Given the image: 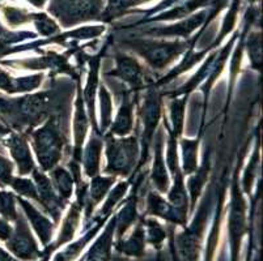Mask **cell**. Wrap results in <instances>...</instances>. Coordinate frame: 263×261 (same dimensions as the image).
Masks as SVG:
<instances>
[{"label": "cell", "instance_id": "6da1fadb", "mask_svg": "<svg viewBox=\"0 0 263 261\" xmlns=\"http://www.w3.org/2000/svg\"><path fill=\"white\" fill-rule=\"evenodd\" d=\"M33 149L37 154L42 171H51L58 166L63 154L66 138L62 131V121L58 115H50L44 126L30 133Z\"/></svg>", "mask_w": 263, "mask_h": 261}, {"label": "cell", "instance_id": "7a4b0ae2", "mask_svg": "<svg viewBox=\"0 0 263 261\" xmlns=\"http://www.w3.org/2000/svg\"><path fill=\"white\" fill-rule=\"evenodd\" d=\"M124 45L144 59L151 68L161 71L166 68L177 56L190 47L189 42H157L147 39L124 41Z\"/></svg>", "mask_w": 263, "mask_h": 261}, {"label": "cell", "instance_id": "3957f363", "mask_svg": "<svg viewBox=\"0 0 263 261\" xmlns=\"http://www.w3.org/2000/svg\"><path fill=\"white\" fill-rule=\"evenodd\" d=\"M211 195H207L198 210L193 224L189 227H185V231L176 236L173 247L176 248V256H178L179 261H198L199 258L202 239L204 234L205 225L209 219L210 203Z\"/></svg>", "mask_w": 263, "mask_h": 261}, {"label": "cell", "instance_id": "277c9868", "mask_svg": "<svg viewBox=\"0 0 263 261\" xmlns=\"http://www.w3.org/2000/svg\"><path fill=\"white\" fill-rule=\"evenodd\" d=\"M139 155V144L135 136L127 138H114L106 135L107 166L105 171L113 176L130 175L135 170Z\"/></svg>", "mask_w": 263, "mask_h": 261}, {"label": "cell", "instance_id": "5b68a950", "mask_svg": "<svg viewBox=\"0 0 263 261\" xmlns=\"http://www.w3.org/2000/svg\"><path fill=\"white\" fill-rule=\"evenodd\" d=\"M102 0H51L49 12L61 21L64 28L83 21L100 20Z\"/></svg>", "mask_w": 263, "mask_h": 261}, {"label": "cell", "instance_id": "8992f818", "mask_svg": "<svg viewBox=\"0 0 263 261\" xmlns=\"http://www.w3.org/2000/svg\"><path fill=\"white\" fill-rule=\"evenodd\" d=\"M161 97L159 92L155 89H148L144 98L142 110H140V118L144 124V131H143L142 137V152H140L139 165L135 167L139 170L144 165H147L148 154H149L151 143L154 141L155 133H156V127L161 118Z\"/></svg>", "mask_w": 263, "mask_h": 261}, {"label": "cell", "instance_id": "52a82bcc", "mask_svg": "<svg viewBox=\"0 0 263 261\" xmlns=\"http://www.w3.org/2000/svg\"><path fill=\"white\" fill-rule=\"evenodd\" d=\"M15 224L16 226L12 231V235L6 242L7 251L21 261H35L41 258L42 251L38 248L26 219L18 214Z\"/></svg>", "mask_w": 263, "mask_h": 261}, {"label": "cell", "instance_id": "ba28073f", "mask_svg": "<svg viewBox=\"0 0 263 261\" xmlns=\"http://www.w3.org/2000/svg\"><path fill=\"white\" fill-rule=\"evenodd\" d=\"M114 59H116V69L110 71L107 76L118 77L128 84L131 92H138L152 83V80L148 77L147 72L138 63L135 57L124 54H117Z\"/></svg>", "mask_w": 263, "mask_h": 261}, {"label": "cell", "instance_id": "9c48e42d", "mask_svg": "<svg viewBox=\"0 0 263 261\" xmlns=\"http://www.w3.org/2000/svg\"><path fill=\"white\" fill-rule=\"evenodd\" d=\"M33 178H34L35 187L38 192V203L42 204L47 213L52 217L55 224H58L61 219V214L63 212L66 203L61 200L49 176L45 174V171H40L38 169H34L32 171Z\"/></svg>", "mask_w": 263, "mask_h": 261}, {"label": "cell", "instance_id": "30bf717a", "mask_svg": "<svg viewBox=\"0 0 263 261\" xmlns=\"http://www.w3.org/2000/svg\"><path fill=\"white\" fill-rule=\"evenodd\" d=\"M72 52L71 50L67 55L54 54L49 52L42 57H35V59H25V61H0V66H11V67H23L25 69H45L49 68L59 73H68L76 80H79V76L75 73V69L72 66L68 64V55Z\"/></svg>", "mask_w": 263, "mask_h": 261}, {"label": "cell", "instance_id": "8fae6325", "mask_svg": "<svg viewBox=\"0 0 263 261\" xmlns=\"http://www.w3.org/2000/svg\"><path fill=\"white\" fill-rule=\"evenodd\" d=\"M2 144L9 150V154L12 155L13 161L17 165L20 175H28L35 169L34 161H33V157L30 154L29 144L26 141V136L24 133L11 131L7 135V137L3 138Z\"/></svg>", "mask_w": 263, "mask_h": 261}, {"label": "cell", "instance_id": "7c38bea8", "mask_svg": "<svg viewBox=\"0 0 263 261\" xmlns=\"http://www.w3.org/2000/svg\"><path fill=\"white\" fill-rule=\"evenodd\" d=\"M145 214L161 217L165 221L182 227H186L187 224V212L176 208L171 203H166V200L156 192H148Z\"/></svg>", "mask_w": 263, "mask_h": 261}, {"label": "cell", "instance_id": "4fadbf2b", "mask_svg": "<svg viewBox=\"0 0 263 261\" xmlns=\"http://www.w3.org/2000/svg\"><path fill=\"white\" fill-rule=\"evenodd\" d=\"M87 111L84 109V99H83V90H81L80 81L78 80V98H76V114L73 121V137H75V147L72 150V164L80 165L83 157V143L88 131Z\"/></svg>", "mask_w": 263, "mask_h": 261}, {"label": "cell", "instance_id": "5bb4252c", "mask_svg": "<svg viewBox=\"0 0 263 261\" xmlns=\"http://www.w3.org/2000/svg\"><path fill=\"white\" fill-rule=\"evenodd\" d=\"M16 201H18L20 207L23 208L24 212H25L26 218L29 219V222L32 224L33 229H34L35 234H37L38 238H40L42 246L46 247L47 244L50 243V240H51L55 225L52 224L47 217H45L44 214H41L30 203L24 200L21 196H17V197H16Z\"/></svg>", "mask_w": 263, "mask_h": 261}, {"label": "cell", "instance_id": "9a60e30c", "mask_svg": "<svg viewBox=\"0 0 263 261\" xmlns=\"http://www.w3.org/2000/svg\"><path fill=\"white\" fill-rule=\"evenodd\" d=\"M155 138V137H154ZM155 159L152 166V183L156 187L160 193H165L169 190L171 182H169L168 171L164 162V131L160 128L155 138Z\"/></svg>", "mask_w": 263, "mask_h": 261}, {"label": "cell", "instance_id": "2e32d148", "mask_svg": "<svg viewBox=\"0 0 263 261\" xmlns=\"http://www.w3.org/2000/svg\"><path fill=\"white\" fill-rule=\"evenodd\" d=\"M145 233L143 219L136 225L134 233L127 239L121 238L113 244L114 250L127 257L140 258L145 255Z\"/></svg>", "mask_w": 263, "mask_h": 261}, {"label": "cell", "instance_id": "e0dca14e", "mask_svg": "<svg viewBox=\"0 0 263 261\" xmlns=\"http://www.w3.org/2000/svg\"><path fill=\"white\" fill-rule=\"evenodd\" d=\"M44 77L45 76L42 73L26 76V77H12L8 72L0 68V90L8 94L32 92L42 84Z\"/></svg>", "mask_w": 263, "mask_h": 261}, {"label": "cell", "instance_id": "ac0fdd59", "mask_svg": "<svg viewBox=\"0 0 263 261\" xmlns=\"http://www.w3.org/2000/svg\"><path fill=\"white\" fill-rule=\"evenodd\" d=\"M136 104V97H131V90H123V101L121 109L117 115L116 122L111 124L110 136H126L134 128V105Z\"/></svg>", "mask_w": 263, "mask_h": 261}, {"label": "cell", "instance_id": "d6986e66", "mask_svg": "<svg viewBox=\"0 0 263 261\" xmlns=\"http://www.w3.org/2000/svg\"><path fill=\"white\" fill-rule=\"evenodd\" d=\"M100 62H101V54L92 56L89 61V76H88V84L87 88L83 92V99L84 104L87 105L88 109V118H89L90 123L93 126V132L101 135L97 128V122H96L95 115V97H96V89L99 85V69H100Z\"/></svg>", "mask_w": 263, "mask_h": 261}, {"label": "cell", "instance_id": "ffe728a7", "mask_svg": "<svg viewBox=\"0 0 263 261\" xmlns=\"http://www.w3.org/2000/svg\"><path fill=\"white\" fill-rule=\"evenodd\" d=\"M105 221H106V218L96 217V218L93 219V224L95 225H93L92 229H90L89 231H87V233L81 236L79 240H76L75 243L70 244V246H67L64 250H62L58 255L52 258V261H75L76 258L81 255V252L84 251V248L92 242V239L100 233V230L104 226Z\"/></svg>", "mask_w": 263, "mask_h": 261}, {"label": "cell", "instance_id": "44dd1931", "mask_svg": "<svg viewBox=\"0 0 263 261\" xmlns=\"http://www.w3.org/2000/svg\"><path fill=\"white\" fill-rule=\"evenodd\" d=\"M207 12H200V13L195 14L193 17H190L189 20L183 21V23H179L177 25L168 26V28H159V29H152V30H148L145 32L147 34L157 35V37H183L187 38L190 35V33L193 30L198 28L199 25H202L203 21L207 17Z\"/></svg>", "mask_w": 263, "mask_h": 261}, {"label": "cell", "instance_id": "7402d4cb", "mask_svg": "<svg viewBox=\"0 0 263 261\" xmlns=\"http://www.w3.org/2000/svg\"><path fill=\"white\" fill-rule=\"evenodd\" d=\"M100 136L101 135L99 133H92L89 143L84 150V157H81L84 171L89 178L97 176L100 171V159H101V152L104 147V141Z\"/></svg>", "mask_w": 263, "mask_h": 261}, {"label": "cell", "instance_id": "603a6c76", "mask_svg": "<svg viewBox=\"0 0 263 261\" xmlns=\"http://www.w3.org/2000/svg\"><path fill=\"white\" fill-rule=\"evenodd\" d=\"M136 196H138V191L134 190L133 196L127 200L126 205L122 208L121 212L118 213V215H116L117 225H116V236L117 240L121 238H123V235L126 234L130 226H133L134 222L138 218V212H136V207H138V200H136Z\"/></svg>", "mask_w": 263, "mask_h": 261}, {"label": "cell", "instance_id": "cb8c5ba5", "mask_svg": "<svg viewBox=\"0 0 263 261\" xmlns=\"http://www.w3.org/2000/svg\"><path fill=\"white\" fill-rule=\"evenodd\" d=\"M49 178L61 200L66 203L72 195L73 183H75L71 172L67 171L64 167L57 166L51 170V174H50Z\"/></svg>", "mask_w": 263, "mask_h": 261}, {"label": "cell", "instance_id": "d4e9b609", "mask_svg": "<svg viewBox=\"0 0 263 261\" xmlns=\"http://www.w3.org/2000/svg\"><path fill=\"white\" fill-rule=\"evenodd\" d=\"M116 182V176H95L92 178V183H90V203L87 204V218H89L90 214H92V210L95 209V207L99 204L100 201L107 195L109 190L111 188V186Z\"/></svg>", "mask_w": 263, "mask_h": 261}, {"label": "cell", "instance_id": "484cf974", "mask_svg": "<svg viewBox=\"0 0 263 261\" xmlns=\"http://www.w3.org/2000/svg\"><path fill=\"white\" fill-rule=\"evenodd\" d=\"M209 167H210V153L209 150H207L204 154V161H203V165L199 167V169H197L195 175H194L187 183L189 192H190V196H191L190 212L191 210H194V208H195V205H197L198 197H199L200 192H202V188L204 187L205 180H207Z\"/></svg>", "mask_w": 263, "mask_h": 261}, {"label": "cell", "instance_id": "4316f807", "mask_svg": "<svg viewBox=\"0 0 263 261\" xmlns=\"http://www.w3.org/2000/svg\"><path fill=\"white\" fill-rule=\"evenodd\" d=\"M189 95H183V98L178 99V98H173L171 104V119H172V128L166 122H164L165 127L168 129V132L171 135L176 136L179 138L183 129V123H185V107L187 104Z\"/></svg>", "mask_w": 263, "mask_h": 261}, {"label": "cell", "instance_id": "83f0119b", "mask_svg": "<svg viewBox=\"0 0 263 261\" xmlns=\"http://www.w3.org/2000/svg\"><path fill=\"white\" fill-rule=\"evenodd\" d=\"M200 143V136L195 140H187L183 138L181 141V148H182L183 165L182 170L185 175H193L198 169V147Z\"/></svg>", "mask_w": 263, "mask_h": 261}, {"label": "cell", "instance_id": "f1b7e54d", "mask_svg": "<svg viewBox=\"0 0 263 261\" xmlns=\"http://www.w3.org/2000/svg\"><path fill=\"white\" fill-rule=\"evenodd\" d=\"M143 219L145 233V243L151 244L156 250H161L164 242L168 238L166 230L156 221V219Z\"/></svg>", "mask_w": 263, "mask_h": 261}, {"label": "cell", "instance_id": "f546056e", "mask_svg": "<svg viewBox=\"0 0 263 261\" xmlns=\"http://www.w3.org/2000/svg\"><path fill=\"white\" fill-rule=\"evenodd\" d=\"M100 101H101V127L99 131L101 135H104L111 124V115H113L111 97H110V93L107 92V88L104 85H101L100 88Z\"/></svg>", "mask_w": 263, "mask_h": 261}, {"label": "cell", "instance_id": "4dcf8cb0", "mask_svg": "<svg viewBox=\"0 0 263 261\" xmlns=\"http://www.w3.org/2000/svg\"><path fill=\"white\" fill-rule=\"evenodd\" d=\"M0 215L8 222H15L18 215L16 209V196L4 190H0Z\"/></svg>", "mask_w": 263, "mask_h": 261}, {"label": "cell", "instance_id": "1f68e13d", "mask_svg": "<svg viewBox=\"0 0 263 261\" xmlns=\"http://www.w3.org/2000/svg\"><path fill=\"white\" fill-rule=\"evenodd\" d=\"M246 47H248L249 59L252 62L253 68L259 71L262 66V35L260 33L249 34Z\"/></svg>", "mask_w": 263, "mask_h": 261}, {"label": "cell", "instance_id": "d6a6232c", "mask_svg": "<svg viewBox=\"0 0 263 261\" xmlns=\"http://www.w3.org/2000/svg\"><path fill=\"white\" fill-rule=\"evenodd\" d=\"M128 186H130V182H121V183L117 184L116 188L109 193V197H107V200L105 201V204L104 207H102L101 212L99 213V217H101V218H107V217L111 214V210L114 209L117 203L123 197L126 191H127Z\"/></svg>", "mask_w": 263, "mask_h": 261}, {"label": "cell", "instance_id": "836d02e7", "mask_svg": "<svg viewBox=\"0 0 263 261\" xmlns=\"http://www.w3.org/2000/svg\"><path fill=\"white\" fill-rule=\"evenodd\" d=\"M12 187V190L18 193L20 196H25L28 198H33V200L38 201V192L37 187L32 180L25 178H20V176H13L9 183Z\"/></svg>", "mask_w": 263, "mask_h": 261}, {"label": "cell", "instance_id": "e575fe53", "mask_svg": "<svg viewBox=\"0 0 263 261\" xmlns=\"http://www.w3.org/2000/svg\"><path fill=\"white\" fill-rule=\"evenodd\" d=\"M2 12H3V16L6 17L8 25L12 28L29 23L33 18V13H28L24 9L16 8V7H3Z\"/></svg>", "mask_w": 263, "mask_h": 261}, {"label": "cell", "instance_id": "d590c367", "mask_svg": "<svg viewBox=\"0 0 263 261\" xmlns=\"http://www.w3.org/2000/svg\"><path fill=\"white\" fill-rule=\"evenodd\" d=\"M238 8H240V0H233L231 9H229L228 14H227L226 18H224L223 26H221V30H220L219 35H217V38L215 39L214 45H211L212 49H214L215 46H217V45H220V42L223 41V38L226 37V35L228 34L229 32H231L232 29H233L234 24H236V20H237Z\"/></svg>", "mask_w": 263, "mask_h": 261}, {"label": "cell", "instance_id": "8d00e7d4", "mask_svg": "<svg viewBox=\"0 0 263 261\" xmlns=\"http://www.w3.org/2000/svg\"><path fill=\"white\" fill-rule=\"evenodd\" d=\"M32 21H34L37 30L41 35L44 37H52L57 33H59V26L51 20V18L45 13H33Z\"/></svg>", "mask_w": 263, "mask_h": 261}, {"label": "cell", "instance_id": "74e56055", "mask_svg": "<svg viewBox=\"0 0 263 261\" xmlns=\"http://www.w3.org/2000/svg\"><path fill=\"white\" fill-rule=\"evenodd\" d=\"M258 167H259V145H257V148H255L252 159L249 161L245 175H243V191H245V193H248V195H250V192H252V186L253 182H254V176L257 175Z\"/></svg>", "mask_w": 263, "mask_h": 261}, {"label": "cell", "instance_id": "f35d334b", "mask_svg": "<svg viewBox=\"0 0 263 261\" xmlns=\"http://www.w3.org/2000/svg\"><path fill=\"white\" fill-rule=\"evenodd\" d=\"M105 32V26H85V28H79L72 32L64 33L63 37L71 38V39H88V38L100 37Z\"/></svg>", "mask_w": 263, "mask_h": 261}, {"label": "cell", "instance_id": "ab89813d", "mask_svg": "<svg viewBox=\"0 0 263 261\" xmlns=\"http://www.w3.org/2000/svg\"><path fill=\"white\" fill-rule=\"evenodd\" d=\"M12 178H13V164L3 154H0V187L9 186Z\"/></svg>", "mask_w": 263, "mask_h": 261}, {"label": "cell", "instance_id": "60d3db41", "mask_svg": "<svg viewBox=\"0 0 263 261\" xmlns=\"http://www.w3.org/2000/svg\"><path fill=\"white\" fill-rule=\"evenodd\" d=\"M12 226L9 225V222L7 219H4L3 217H0V240L6 243L9 239V236L12 235Z\"/></svg>", "mask_w": 263, "mask_h": 261}, {"label": "cell", "instance_id": "b9f144b4", "mask_svg": "<svg viewBox=\"0 0 263 261\" xmlns=\"http://www.w3.org/2000/svg\"><path fill=\"white\" fill-rule=\"evenodd\" d=\"M0 261H21V260L16 258L11 252H8L7 250L0 247Z\"/></svg>", "mask_w": 263, "mask_h": 261}, {"label": "cell", "instance_id": "7bdbcfd3", "mask_svg": "<svg viewBox=\"0 0 263 261\" xmlns=\"http://www.w3.org/2000/svg\"><path fill=\"white\" fill-rule=\"evenodd\" d=\"M9 132H11V129H9V127L4 126V124L2 123V122H0V154L3 153V147H2L3 144H2V141H3V138L6 137V136L8 135Z\"/></svg>", "mask_w": 263, "mask_h": 261}, {"label": "cell", "instance_id": "ee69618b", "mask_svg": "<svg viewBox=\"0 0 263 261\" xmlns=\"http://www.w3.org/2000/svg\"><path fill=\"white\" fill-rule=\"evenodd\" d=\"M28 2H30L33 6L38 7V8H42V7H44V4L46 3V0H28Z\"/></svg>", "mask_w": 263, "mask_h": 261}, {"label": "cell", "instance_id": "f6af8a7d", "mask_svg": "<svg viewBox=\"0 0 263 261\" xmlns=\"http://www.w3.org/2000/svg\"><path fill=\"white\" fill-rule=\"evenodd\" d=\"M252 240H249V250H248V257H246V261H250V257H252Z\"/></svg>", "mask_w": 263, "mask_h": 261}, {"label": "cell", "instance_id": "bcb514c9", "mask_svg": "<svg viewBox=\"0 0 263 261\" xmlns=\"http://www.w3.org/2000/svg\"><path fill=\"white\" fill-rule=\"evenodd\" d=\"M80 261H101V260H97V258H92V257H85L84 258H81Z\"/></svg>", "mask_w": 263, "mask_h": 261}]
</instances>
